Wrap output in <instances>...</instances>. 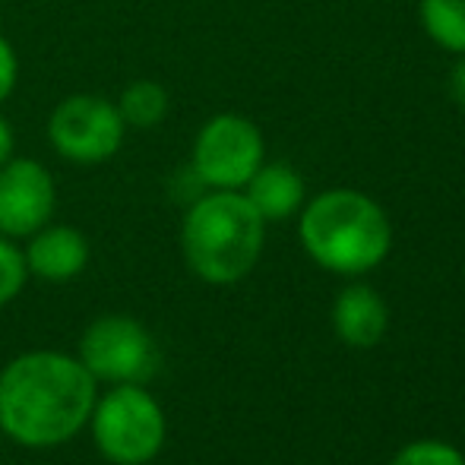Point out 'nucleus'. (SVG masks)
Masks as SVG:
<instances>
[{"mask_svg": "<svg viewBox=\"0 0 465 465\" xmlns=\"http://www.w3.org/2000/svg\"><path fill=\"white\" fill-rule=\"evenodd\" d=\"M95 377L80 358L29 351L0 373V430L32 450L61 447L89 424Z\"/></svg>", "mask_w": 465, "mask_h": 465, "instance_id": "obj_1", "label": "nucleus"}, {"mask_svg": "<svg viewBox=\"0 0 465 465\" xmlns=\"http://www.w3.org/2000/svg\"><path fill=\"white\" fill-rule=\"evenodd\" d=\"M301 244L313 263L339 276H361L386 260L392 225L361 190H326L301 213Z\"/></svg>", "mask_w": 465, "mask_h": 465, "instance_id": "obj_2", "label": "nucleus"}, {"mask_svg": "<svg viewBox=\"0 0 465 465\" xmlns=\"http://www.w3.org/2000/svg\"><path fill=\"white\" fill-rule=\"evenodd\" d=\"M266 222L241 190H213L187 209L181 251L203 282L232 285L257 266Z\"/></svg>", "mask_w": 465, "mask_h": 465, "instance_id": "obj_3", "label": "nucleus"}, {"mask_svg": "<svg viewBox=\"0 0 465 465\" xmlns=\"http://www.w3.org/2000/svg\"><path fill=\"white\" fill-rule=\"evenodd\" d=\"M89 424L98 453L114 465H146L165 443V411L136 383H121L95 399Z\"/></svg>", "mask_w": 465, "mask_h": 465, "instance_id": "obj_4", "label": "nucleus"}, {"mask_svg": "<svg viewBox=\"0 0 465 465\" xmlns=\"http://www.w3.org/2000/svg\"><path fill=\"white\" fill-rule=\"evenodd\" d=\"M263 134L241 114H215L200 127L190 155V172L209 190H244L263 165Z\"/></svg>", "mask_w": 465, "mask_h": 465, "instance_id": "obj_5", "label": "nucleus"}, {"mask_svg": "<svg viewBox=\"0 0 465 465\" xmlns=\"http://www.w3.org/2000/svg\"><path fill=\"white\" fill-rule=\"evenodd\" d=\"M83 368L104 383H136L143 386L159 368V351L149 330L134 317H98L86 326L80 339Z\"/></svg>", "mask_w": 465, "mask_h": 465, "instance_id": "obj_6", "label": "nucleus"}, {"mask_svg": "<svg viewBox=\"0 0 465 465\" xmlns=\"http://www.w3.org/2000/svg\"><path fill=\"white\" fill-rule=\"evenodd\" d=\"M124 124L114 102L102 95H70L51 111L48 140L67 162L76 165H98L117 155L124 146Z\"/></svg>", "mask_w": 465, "mask_h": 465, "instance_id": "obj_7", "label": "nucleus"}, {"mask_svg": "<svg viewBox=\"0 0 465 465\" xmlns=\"http://www.w3.org/2000/svg\"><path fill=\"white\" fill-rule=\"evenodd\" d=\"M57 190L51 172L35 159H10L0 165V234L29 238L54 215Z\"/></svg>", "mask_w": 465, "mask_h": 465, "instance_id": "obj_8", "label": "nucleus"}, {"mask_svg": "<svg viewBox=\"0 0 465 465\" xmlns=\"http://www.w3.org/2000/svg\"><path fill=\"white\" fill-rule=\"evenodd\" d=\"M25 266L45 282H67L80 276L89 263V241L70 225H45L29 234Z\"/></svg>", "mask_w": 465, "mask_h": 465, "instance_id": "obj_9", "label": "nucleus"}, {"mask_svg": "<svg viewBox=\"0 0 465 465\" xmlns=\"http://www.w3.org/2000/svg\"><path fill=\"white\" fill-rule=\"evenodd\" d=\"M386 304L371 285H349L339 292L332 304V326L336 336L351 349H371L386 332Z\"/></svg>", "mask_w": 465, "mask_h": 465, "instance_id": "obj_10", "label": "nucleus"}, {"mask_svg": "<svg viewBox=\"0 0 465 465\" xmlns=\"http://www.w3.org/2000/svg\"><path fill=\"white\" fill-rule=\"evenodd\" d=\"M241 193L251 200L263 222H282L304 206V181L285 162H263Z\"/></svg>", "mask_w": 465, "mask_h": 465, "instance_id": "obj_11", "label": "nucleus"}, {"mask_svg": "<svg viewBox=\"0 0 465 465\" xmlns=\"http://www.w3.org/2000/svg\"><path fill=\"white\" fill-rule=\"evenodd\" d=\"M421 25L450 54H465V0H421Z\"/></svg>", "mask_w": 465, "mask_h": 465, "instance_id": "obj_12", "label": "nucleus"}, {"mask_svg": "<svg viewBox=\"0 0 465 465\" xmlns=\"http://www.w3.org/2000/svg\"><path fill=\"white\" fill-rule=\"evenodd\" d=\"M117 111H121L124 124L136 130H149L155 124L165 121L168 114V93L162 83L155 80H136L117 98Z\"/></svg>", "mask_w": 465, "mask_h": 465, "instance_id": "obj_13", "label": "nucleus"}, {"mask_svg": "<svg viewBox=\"0 0 465 465\" xmlns=\"http://www.w3.org/2000/svg\"><path fill=\"white\" fill-rule=\"evenodd\" d=\"M25 279H29L25 253L19 251L10 238H4V234H0V307L10 304V301L23 292Z\"/></svg>", "mask_w": 465, "mask_h": 465, "instance_id": "obj_14", "label": "nucleus"}, {"mask_svg": "<svg viewBox=\"0 0 465 465\" xmlns=\"http://www.w3.org/2000/svg\"><path fill=\"white\" fill-rule=\"evenodd\" d=\"M392 465H465V456L443 440H415L399 450Z\"/></svg>", "mask_w": 465, "mask_h": 465, "instance_id": "obj_15", "label": "nucleus"}, {"mask_svg": "<svg viewBox=\"0 0 465 465\" xmlns=\"http://www.w3.org/2000/svg\"><path fill=\"white\" fill-rule=\"evenodd\" d=\"M16 76H19L16 51H13V45L0 35V102H6L13 89H16Z\"/></svg>", "mask_w": 465, "mask_h": 465, "instance_id": "obj_16", "label": "nucleus"}, {"mask_svg": "<svg viewBox=\"0 0 465 465\" xmlns=\"http://www.w3.org/2000/svg\"><path fill=\"white\" fill-rule=\"evenodd\" d=\"M450 95L460 108H465V54H460V61L450 70Z\"/></svg>", "mask_w": 465, "mask_h": 465, "instance_id": "obj_17", "label": "nucleus"}, {"mask_svg": "<svg viewBox=\"0 0 465 465\" xmlns=\"http://www.w3.org/2000/svg\"><path fill=\"white\" fill-rule=\"evenodd\" d=\"M13 143H16V140H13L10 121H6V117H0V165L13 159Z\"/></svg>", "mask_w": 465, "mask_h": 465, "instance_id": "obj_18", "label": "nucleus"}]
</instances>
